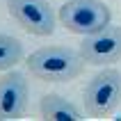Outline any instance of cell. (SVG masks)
<instances>
[{
  "label": "cell",
  "instance_id": "obj_1",
  "mask_svg": "<svg viewBox=\"0 0 121 121\" xmlns=\"http://www.w3.org/2000/svg\"><path fill=\"white\" fill-rule=\"evenodd\" d=\"M87 62L82 60L80 50L69 46H41L25 57V69L30 75L43 82H71L82 75Z\"/></svg>",
  "mask_w": 121,
  "mask_h": 121
},
{
  "label": "cell",
  "instance_id": "obj_2",
  "mask_svg": "<svg viewBox=\"0 0 121 121\" xmlns=\"http://www.w3.org/2000/svg\"><path fill=\"white\" fill-rule=\"evenodd\" d=\"M82 103L89 117H110L121 103V71L114 66H103V71H98L85 85Z\"/></svg>",
  "mask_w": 121,
  "mask_h": 121
},
{
  "label": "cell",
  "instance_id": "obj_3",
  "mask_svg": "<svg viewBox=\"0 0 121 121\" xmlns=\"http://www.w3.org/2000/svg\"><path fill=\"white\" fill-rule=\"evenodd\" d=\"M57 18L73 34H94L112 23V12L101 0H69L60 7Z\"/></svg>",
  "mask_w": 121,
  "mask_h": 121
},
{
  "label": "cell",
  "instance_id": "obj_4",
  "mask_svg": "<svg viewBox=\"0 0 121 121\" xmlns=\"http://www.w3.org/2000/svg\"><path fill=\"white\" fill-rule=\"evenodd\" d=\"M7 9L27 34L50 37L55 32L57 14L48 0H7Z\"/></svg>",
  "mask_w": 121,
  "mask_h": 121
},
{
  "label": "cell",
  "instance_id": "obj_5",
  "mask_svg": "<svg viewBox=\"0 0 121 121\" xmlns=\"http://www.w3.org/2000/svg\"><path fill=\"white\" fill-rule=\"evenodd\" d=\"M80 55L91 66H114L121 60V27L110 23L98 32L82 37Z\"/></svg>",
  "mask_w": 121,
  "mask_h": 121
},
{
  "label": "cell",
  "instance_id": "obj_6",
  "mask_svg": "<svg viewBox=\"0 0 121 121\" xmlns=\"http://www.w3.org/2000/svg\"><path fill=\"white\" fill-rule=\"evenodd\" d=\"M30 85L18 71H7L0 78V121L21 119L27 110Z\"/></svg>",
  "mask_w": 121,
  "mask_h": 121
},
{
  "label": "cell",
  "instance_id": "obj_7",
  "mask_svg": "<svg viewBox=\"0 0 121 121\" xmlns=\"http://www.w3.org/2000/svg\"><path fill=\"white\" fill-rule=\"evenodd\" d=\"M39 112L43 119H50V121H78V119H82L80 110L75 108L66 96H60V94L41 96Z\"/></svg>",
  "mask_w": 121,
  "mask_h": 121
},
{
  "label": "cell",
  "instance_id": "obj_8",
  "mask_svg": "<svg viewBox=\"0 0 121 121\" xmlns=\"http://www.w3.org/2000/svg\"><path fill=\"white\" fill-rule=\"evenodd\" d=\"M23 60V43L12 34L0 32V71H9Z\"/></svg>",
  "mask_w": 121,
  "mask_h": 121
}]
</instances>
